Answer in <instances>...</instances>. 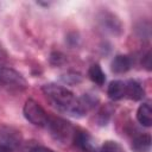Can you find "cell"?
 Returning <instances> with one entry per match:
<instances>
[{
	"label": "cell",
	"instance_id": "6da1fadb",
	"mask_svg": "<svg viewBox=\"0 0 152 152\" xmlns=\"http://www.w3.org/2000/svg\"><path fill=\"white\" fill-rule=\"evenodd\" d=\"M42 90L48 101L63 114L78 119L83 118L88 112V107L84 101L63 86L49 83L43 86Z\"/></svg>",
	"mask_w": 152,
	"mask_h": 152
},
{
	"label": "cell",
	"instance_id": "7a4b0ae2",
	"mask_svg": "<svg viewBox=\"0 0 152 152\" xmlns=\"http://www.w3.org/2000/svg\"><path fill=\"white\" fill-rule=\"evenodd\" d=\"M46 129L50 132V134L58 141L61 142H66L70 141L71 139H74L75 132L76 129L71 126L70 122H68L66 120L62 119V118H56V116H51L49 119Z\"/></svg>",
	"mask_w": 152,
	"mask_h": 152
},
{
	"label": "cell",
	"instance_id": "3957f363",
	"mask_svg": "<svg viewBox=\"0 0 152 152\" xmlns=\"http://www.w3.org/2000/svg\"><path fill=\"white\" fill-rule=\"evenodd\" d=\"M23 113H24L25 119L27 121H30L32 125L42 127V128H46L50 115L34 100H32V99L26 100L24 108H23Z\"/></svg>",
	"mask_w": 152,
	"mask_h": 152
},
{
	"label": "cell",
	"instance_id": "277c9868",
	"mask_svg": "<svg viewBox=\"0 0 152 152\" xmlns=\"http://www.w3.org/2000/svg\"><path fill=\"white\" fill-rule=\"evenodd\" d=\"M0 83L14 87L18 89H26L27 88V81L24 78L21 74L15 71L14 69L0 65Z\"/></svg>",
	"mask_w": 152,
	"mask_h": 152
},
{
	"label": "cell",
	"instance_id": "5b68a950",
	"mask_svg": "<svg viewBox=\"0 0 152 152\" xmlns=\"http://www.w3.org/2000/svg\"><path fill=\"white\" fill-rule=\"evenodd\" d=\"M72 140L75 141V144L83 152H101L100 147L96 145V142L93 139V137L86 131H77L76 129Z\"/></svg>",
	"mask_w": 152,
	"mask_h": 152
},
{
	"label": "cell",
	"instance_id": "8992f818",
	"mask_svg": "<svg viewBox=\"0 0 152 152\" xmlns=\"http://www.w3.org/2000/svg\"><path fill=\"white\" fill-rule=\"evenodd\" d=\"M99 20H100L102 27L106 31H108V32H110L113 34H120L121 33V31H122V24H121V21L119 20V18L115 14L104 11V12H102L100 14Z\"/></svg>",
	"mask_w": 152,
	"mask_h": 152
},
{
	"label": "cell",
	"instance_id": "52a82bcc",
	"mask_svg": "<svg viewBox=\"0 0 152 152\" xmlns=\"http://www.w3.org/2000/svg\"><path fill=\"white\" fill-rule=\"evenodd\" d=\"M20 132L8 126H0V144L7 145L14 150L20 144Z\"/></svg>",
	"mask_w": 152,
	"mask_h": 152
},
{
	"label": "cell",
	"instance_id": "ba28073f",
	"mask_svg": "<svg viewBox=\"0 0 152 152\" xmlns=\"http://www.w3.org/2000/svg\"><path fill=\"white\" fill-rule=\"evenodd\" d=\"M107 95L113 101L126 99V81H121V80L112 81L107 88Z\"/></svg>",
	"mask_w": 152,
	"mask_h": 152
},
{
	"label": "cell",
	"instance_id": "9c48e42d",
	"mask_svg": "<svg viewBox=\"0 0 152 152\" xmlns=\"http://www.w3.org/2000/svg\"><path fill=\"white\" fill-rule=\"evenodd\" d=\"M133 65V61L127 55H118L114 57L110 64V69L114 74H125Z\"/></svg>",
	"mask_w": 152,
	"mask_h": 152
},
{
	"label": "cell",
	"instance_id": "30bf717a",
	"mask_svg": "<svg viewBox=\"0 0 152 152\" xmlns=\"http://www.w3.org/2000/svg\"><path fill=\"white\" fill-rule=\"evenodd\" d=\"M145 97V89L142 86L134 81V80H127L126 81V99L133 100V101H140Z\"/></svg>",
	"mask_w": 152,
	"mask_h": 152
},
{
	"label": "cell",
	"instance_id": "8fae6325",
	"mask_svg": "<svg viewBox=\"0 0 152 152\" xmlns=\"http://www.w3.org/2000/svg\"><path fill=\"white\" fill-rule=\"evenodd\" d=\"M137 120L139 121L140 125L145 127H151L152 125V109H151V103L150 101L142 102L138 110H137Z\"/></svg>",
	"mask_w": 152,
	"mask_h": 152
},
{
	"label": "cell",
	"instance_id": "7c38bea8",
	"mask_svg": "<svg viewBox=\"0 0 152 152\" xmlns=\"http://www.w3.org/2000/svg\"><path fill=\"white\" fill-rule=\"evenodd\" d=\"M151 135L148 133L146 134H139L132 140V150L134 152H150L151 151Z\"/></svg>",
	"mask_w": 152,
	"mask_h": 152
},
{
	"label": "cell",
	"instance_id": "4fadbf2b",
	"mask_svg": "<svg viewBox=\"0 0 152 152\" xmlns=\"http://www.w3.org/2000/svg\"><path fill=\"white\" fill-rule=\"evenodd\" d=\"M88 76H89V78H90L94 83H96L97 86H102V84L106 82V75H104V72L102 71L100 64H97V63L90 65V68H89V70H88Z\"/></svg>",
	"mask_w": 152,
	"mask_h": 152
},
{
	"label": "cell",
	"instance_id": "5bb4252c",
	"mask_svg": "<svg viewBox=\"0 0 152 152\" xmlns=\"http://www.w3.org/2000/svg\"><path fill=\"white\" fill-rule=\"evenodd\" d=\"M101 152H125L124 147L114 140H107L102 144V146L100 147Z\"/></svg>",
	"mask_w": 152,
	"mask_h": 152
},
{
	"label": "cell",
	"instance_id": "9a60e30c",
	"mask_svg": "<svg viewBox=\"0 0 152 152\" xmlns=\"http://www.w3.org/2000/svg\"><path fill=\"white\" fill-rule=\"evenodd\" d=\"M28 152H55V151H52L51 148H48L45 146H34Z\"/></svg>",
	"mask_w": 152,
	"mask_h": 152
},
{
	"label": "cell",
	"instance_id": "2e32d148",
	"mask_svg": "<svg viewBox=\"0 0 152 152\" xmlns=\"http://www.w3.org/2000/svg\"><path fill=\"white\" fill-rule=\"evenodd\" d=\"M142 64L146 66L147 70L151 69V52H150V51L146 53V56H145V61L142 62Z\"/></svg>",
	"mask_w": 152,
	"mask_h": 152
},
{
	"label": "cell",
	"instance_id": "e0dca14e",
	"mask_svg": "<svg viewBox=\"0 0 152 152\" xmlns=\"http://www.w3.org/2000/svg\"><path fill=\"white\" fill-rule=\"evenodd\" d=\"M7 56H8V55H7V51H6L5 48L0 44V61H1V59H6Z\"/></svg>",
	"mask_w": 152,
	"mask_h": 152
},
{
	"label": "cell",
	"instance_id": "ac0fdd59",
	"mask_svg": "<svg viewBox=\"0 0 152 152\" xmlns=\"http://www.w3.org/2000/svg\"><path fill=\"white\" fill-rule=\"evenodd\" d=\"M0 152H13V148L7 146V145L0 144Z\"/></svg>",
	"mask_w": 152,
	"mask_h": 152
}]
</instances>
